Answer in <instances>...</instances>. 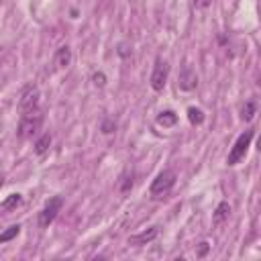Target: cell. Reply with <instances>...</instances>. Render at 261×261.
I'll list each match as a JSON object with an SVG mask.
<instances>
[{"label": "cell", "mask_w": 261, "mask_h": 261, "mask_svg": "<svg viewBox=\"0 0 261 261\" xmlns=\"http://www.w3.org/2000/svg\"><path fill=\"white\" fill-rule=\"evenodd\" d=\"M177 86H179V90H186V92H190V90H194L198 86V75L190 65H186L181 69V73L177 77Z\"/></svg>", "instance_id": "cell-7"}, {"label": "cell", "mask_w": 261, "mask_h": 261, "mask_svg": "<svg viewBox=\"0 0 261 261\" xmlns=\"http://www.w3.org/2000/svg\"><path fill=\"white\" fill-rule=\"evenodd\" d=\"M228 216H230V204H228V202H220V204L216 206L214 214H212V222H214V224H222Z\"/></svg>", "instance_id": "cell-10"}, {"label": "cell", "mask_w": 261, "mask_h": 261, "mask_svg": "<svg viewBox=\"0 0 261 261\" xmlns=\"http://www.w3.org/2000/svg\"><path fill=\"white\" fill-rule=\"evenodd\" d=\"M255 112H257V108H255V104H253V102H247V104L243 106V110H241V118L249 122V120H251V118L255 116Z\"/></svg>", "instance_id": "cell-16"}, {"label": "cell", "mask_w": 261, "mask_h": 261, "mask_svg": "<svg viewBox=\"0 0 261 261\" xmlns=\"http://www.w3.org/2000/svg\"><path fill=\"white\" fill-rule=\"evenodd\" d=\"M175 122H177V114L173 110H165L157 116V124H161V126H173Z\"/></svg>", "instance_id": "cell-13"}, {"label": "cell", "mask_w": 261, "mask_h": 261, "mask_svg": "<svg viewBox=\"0 0 261 261\" xmlns=\"http://www.w3.org/2000/svg\"><path fill=\"white\" fill-rule=\"evenodd\" d=\"M212 2H214V0H194V4H196L198 8H208Z\"/></svg>", "instance_id": "cell-20"}, {"label": "cell", "mask_w": 261, "mask_h": 261, "mask_svg": "<svg viewBox=\"0 0 261 261\" xmlns=\"http://www.w3.org/2000/svg\"><path fill=\"white\" fill-rule=\"evenodd\" d=\"M37 104H39V88L29 86V88L22 92L20 100H18V110H20L22 114H24V112H33V110H37Z\"/></svg>", "instance_id": "cell-6"}, {"label": "cell", "mask_w": 261, "mask_h": 261, "mask_svg": "<svg viewBox=\"0 0 261 261\" xmlns=\"http://www.w3.org/2000/svg\"><path fill=\"white\" fill-rule=\"evenodd\" d=\"M92 82H94V86H98V88H102V86L106 84V75H104L102 71H96V73L92 75Z\"/></svg>", "instance_id": "cell-17"}, {"label": "cell", "mask_w": 261, "mask_h": 261, "mask_svg": "<svg viewBox=\"0 0 261 261\" xmlns=\"http://www.w3.org/2000/svg\"><path fill=\"white\" fill-rule=\"evenodd\" d=\"M118 53H120L122 57H126V55H128V51H126V45H120V49H118Z\"/></svg>", "instance_id": "cell-21"}, {"label": "cell", "mask_w": 261, "mask_h": 261, "mask_svg": "<svg viewBox=\"0 0 261 261\" xmlns=\"http://www.w3.org/2000/svg\"><path fill=\"white\" fill-rule=\"evenodd\" d=\"M49 147H51V135L45 133V135H41V137L37 139V143H35V153H37V155H45V153L49 151Z\"/></svg>", "instance_id": "cell-12"}, {"label": "cell", "mask_w": 261, "mask_h": 261, "mask_svg": "<svg viewBox=\"0 0 261 261\" xmlns=\"http://www.w3.org/2000/svg\"><path fill=\"white\" fill-rule=\"evenodd\" d=\"M251 141H253V130H245V133H243V135L237 139L234 147L230 149L226 163H228V165H237V163H239V161H241V159L247 155V149H249Z\"/></svg>", "instance_id": "cell-4"}, {"label": "cell", "mask_w": 261, "mask_h": 261, "mask_svg": "<svg viewBox=\"0 0 261 261\" xmlns=\"http://www.w3.org/2000/svg\"><path fill=\"white\" fill-rule=\"evenodd\" d=\"M69 63H71V49L67 45H63L55 53V65H57V69H65Z\"/></svg>", "instance_id": "cell-9"}, {"label": "cell", "mask_w": 261, "mask_h": 261, "mask_svg": "<svg viewBox=\"0 0 261 261\" xmlns=\"http://www.w3.org/2000/svg\"><path fill=\"white\" fill-rule=\"evenodd\" d=\"M2 184H4V175L0 173V188H2Z\"/></svg>", "instance_id": "cell-22"}, {"label": "cell", "mask_w": 261, "mask_h": 261, "mask_svg": "<svg viewBox=\"0 0 261 261\" xmlns=\"http://www.w3.org/2000/svg\"><path fill=\"white\" fill-rule=\"evenodd\" d=\"M41 124H43V114L39 110H33V112H24L20 122H18V130L16 135L20 139H31L33 135H37L41 130Z\"/></svg>", "instance_id": "cell-1"}, {"label": "cell", "mask_w": 261, "mask_h": 261, "mask_svg": "<svg viewBox=\"0 0 261 261\" xmlns=\"http://www.w3.org/2000/svg\"><path fill=\"white\" fill-rule=\"evenodd\" d=\"M208 249H210V245L204 241V243H200V245H198V251H196V255H198V257H204V255L208 253Z\"/></svg>", "instance_id": "cell-18"}, {"label": "cell", "mask_w": 261, "mask_h": 261, "mask_svg": "<svg viewBox=\"0 0 261 261\" xmlns=\"http://www.w3.org/2000/svg\"><path fill=\"white\" fill-rule=\"evenodd\" d=\"M175 171L173 169H163L151 184V196L155 198H161V196H167L171 192V188L175 186Z\"/></svg>", "instance_id": "cell-2"}, {"label": "cell", "mask_w": 261, "mask_h": 261, "mask_svg": "<svg viewBox=\"0 0 261 261\" xmlns=\"http://www.w3.org/2000/svg\"><path fill=\"white\" fill-rule=\"evenodd\" d=\"M167 75H169V65H167V61L157 59V63H155V67H153V73H151V88H153L155 92H161V90L165 88V84H167Z\"/></svg>", "instance_id": "cell-5"}, {"label": "cell", "mask_w": 261, "mask_h": 261, "mask_svg": "<svg viewBox=\"0 0 261 261\" xmlns=\"http://www.w3.org/2000/svg\"><path fill=\"white\" fill-rule=\"evenodd\" d=\"M18 232H20V226H18V224L8 226V228H6V230L0 234V245H2V243H6V241H12V239H14Z\"/></svg>", "instance_id": "cell-15"}, {"label": "cell", "mask_w": 261, "mask_h": 261, "mask_svg": "<svg viewBox=\"0 0 261 261\" xmlns=\"http://www.w3.org/2000/svg\"><path fill=\"white\" fill-rule=\"evenodd\" d=\"M188 120L192 122V124H202L204 122V112L200 110V108H188Z\"/></svg>", "instance_id": "cell-14"}, {"label": "cell", "mask_w": 261, "mask_h": 261, "mask_svg": "<svg viewBox=\"0 0 261 261\" xmlns=\"http://www.w3.org/2000/svg\"><path fill=\"white\" fill-rule=\"evenodd\" d=\"M61 206H63V198H61V196H53V198H49L47 204L43 206V210L39 212V226H41V228H47V226L55 220V216L59 214Z\"/></svg>", "instance_id": "cell-3"}, {"label": "cell", "mask_w": 261, "mask_h": 261, "mask_svg": "<svg viewBox=\"0 0 261 261\" xmlns=\"http://www.w3.org/2000/svg\"><path fill=\"white\" fill-rule=\"evenodd\" d=\"M20 204H22V196H20V194H10L6 200H2V204H0V210H4V212H10V210L18 208Z\"/></svg>", "instance_id": "cell-11"}, {"label": "cell", "mask_w": 261, "mask_h": 261, "mask_svg": "<svg viewBox=\"0 0 261 261\" xmlns=\"http://www.w3.org/2000/svg\"><path fill=\"white\" fill-rule=\"evenodd\" d=\"M0 4H2V0H0Z\"/></svg>", "instance_id": "cell-23"}, {"label": "cell", "mask_w": 261, "mask_h": 261, "mask_svg": "<svg viewBox=\"0 0 261 261\" xmlns=\"http://www.w3.org/2000/svg\"><path fill=\"white\" fill-rule=\"evenodd\" d=\"M157 234H159L157 226H151V228H147V230H143V232H139V234L130 237V239H128V245H135V247L147 245V243H151V241H153Z\"/></svg>", "instance_id": "cell-8"}, {"label": "cell", "mask_w": 261, "mask_h": 261, "mask_svg": "<svg viewBox=\"0 0 261 261\" xmlns=\"http://www.w3.org/2000/svg\"><path fill=\"white\" fill-rule=\"evenodd\" d=\"M112 130H114V122H112V120H104V122H102V133L110 135Z\"/></svg>", "instance_id": "cell-19"}]
</instances>
